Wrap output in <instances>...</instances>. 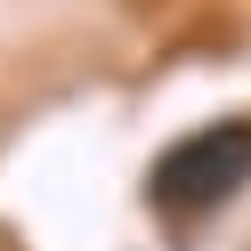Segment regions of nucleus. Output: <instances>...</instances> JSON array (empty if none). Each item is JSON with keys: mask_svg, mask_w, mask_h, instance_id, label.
Masks as SVG:
<instances>
[{"mask_svg": "<svg viewBox=\"0 0 251 251\" xmlns=\"http://www.w3.org/2000/svg\"><path fill=\"white\" fill-rule=\"evenodd\" d=\"M251 186V122L227 114V122H202V130L170 138L146 170V202L170 219H195V211H219V202Z\"/></svg>", "mask_w": 251, "mask_h": 251, "instance_id": "1", "label": "nucleus"}]
</instances>
